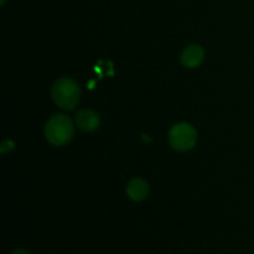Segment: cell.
Returning <instances> with one entry per match:
<instances>
[{"instance_id":"8992f818","label":"cell","mask_w":254,"mask_h":254,"mask_svg":"<svg viewBox=\"0 0 254 254\" xmlns=\"http://www.w3.org/2000/svg\"><path fill=\"white\" fill-rule=\"evenodd\" d=\"M149 191H150V189H149L148 183L143 179L135 178L129 181L128 185H127V195L133 201L145 200L149 195Z\"/></svg>"},{"instance_id":"3957f363","label":"cell","mask_w":254,"mask_h":254,"mask_svg":"<svg viewBox=\"0 0 254 254\" xmlns=\"http://www.w3.org/2000/svg\"><path fill=\"white\" fill-rule=\"evenodd\" d=\"M197 133L189 123L175 124L169 131V143L176 151H188L195 146Z\"/></svg>"},{"instance_id":"7a4b0ae2","label":"cell","mask_w":254,"mask_h":254,"mask_svg":"<svg viewBox=\"0 0 254 254\" xmlns=\"http://www.w3.org/2000/svg\"><path fill=\"white\" fill-rule=\"evenodd\" d=\"M52 99L62 109L72 111L79 102V86L72 78L57 79L52 86Z\"/></svg>"},{"instance_id":"52a82bcc","label":"cell","mask_w":254,"mask_h":254,"mask_svg":"<svg viewBox=\"0 0 254 254\" xmlns=\"http://www.w3.org/2000/svg\"><path fill=\"white\" fill-rule=\"evenodd\" d=\"M10 254H30V253L27 252V251H25V250H16V251H14V252H11Z\"/></svg>"},{"instance_id":"6da1fadb","label":"cell","mask_w":254,"mask_h":254,"mask_svg":"<svg viewBox=\"0 0 254 254\" xmlns=\"http://www.w3.org/2000/svg\"><path fill=\"white\" fill-rule=\"evenodd\" d=\"M73 123L64 114H55L45 126V136L54 146L66 145L73 138Z\"/></svg>"},{"instance_id":"5b68a950","label":"cell","mask_w":254,"mask_h":254,"mask_svg":"<svg viewBox=\"0 0 254 254\" xmlns=\"http://www.w3.org/2000/svg\"><path fill=\"white\" fill-rule=\"evenodd\" d=\"M74 121H76L77 127L81 130L86 131V133L94 131L99 127V123H101L98 114L94 113L93 111H89V109L79 111L74 117Z\"/></svg>"},{"instance_id":"277c9868","label":"cell","mask_w":254,"mask_h":254,"mask_svg":"<svg viewBox=\"0 0 254 254\" xmlns=\"http://www.w3.org/2000/svg\"><path fill=\"white\" fill-rule=\"evenodd\" d=\"M205 59V51L200 45H190L185 47L181 54V64L188 68H196L202 64Z\"/></svg>"}]
</instances>
